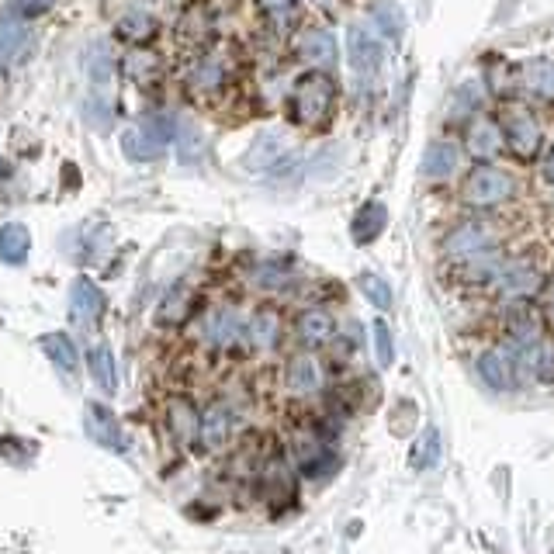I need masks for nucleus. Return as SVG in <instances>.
Segmentation results:
<instances>
[{
    "instance_id": "obj_10",
    "label": "nucleus",
    "mask_w": 554,
    "mask_h": 554,
    "mask_svg": "<svg viewBox=\"0 0 554 554\" xmlns=\"http://www.w3.org/2000/svg\"><path fill=\"white\" fill-rule=\"evenodd\" d=\"M104 312V291L97 288L91 277H77L70 288V319L77 326H94Z\"/></svg>"
},
{
    "instance_id": "obj_14",
    "label": "nucleus",
    "mask_w": 554,
    "mask_h": 554,
    "mask_svg": "<svg viewBox=\"0 0 554 554\" xmlns=\"http://www.w3.org/2000/svg\"><path fill=\"white\" fill-rule=\"evenodd\" d=\"M478 374H482V381L489 388H496V392H509L513 381H516L513 354H509V350H485V354L478 357Z\"/></svg>"
},
{
    "instance_id": "obj_40",
    "label": "nucleus",
    "mask_w": 554,
    "mask_h": 554,
    "mask_svg": "<svg viewBox=\"0 0 554 554\" xmlns=\"http://www.w3.org/2000/svg\"><path fill=\"white\" fill-rule=\"evenodd\" d=\"M87 122H91L97 132L111 129V111H108V104H104L101 97H91V101H87Z\"/></svg>"
},
{
    "instance_id": "obj_13",
    "label": "nucleus",
    "mask_w": 554,
    "mask_h": 554,
    "mask_svg": "<svg viewBox=\"0 0 554 554\" xmlns=\"http://www.w3.org/2000/svg\"><path fill=\"white\" fill-rule=\"evenodd\" d=\"M84 426H87V437H91L94 444L111 447V451H118V447H122V430H118V419H115V413H111L108 406H101V402H91V406H87Z\"/></svg>"
},
{
    "instance_id": "obj_30",
    "label": "nucleus",
    "mask_w": 554,
    "mask_h": 554,
    "mask_svg": "<svg viewBox=\"0 0 554 554\" xmlns=\"http://www.w3.org/2000/svg\"><path fill=\"white\" fill-rule=\"evenodd\" d=\"M523 84L537 97H554V59H530L523 66Z\"/></svg>"
},
{
    "instance_id": "obj_9",
    "label": "nucleus",
    "mask_w": 554,
    "mask_h": 554,
    "mask_svg": "<svg viewBox=\"0 0 554 554\" xmlns=\"http://www.w3.org/2000/svg\"><path fill=\"white\" fill-rule=\"evenodd\" d=\"M177 35H181V42L187 46H208V42L215 39V11L208 4H201V0H194V4H187L181 11V21H177Z\"/></svg>"
},
{
    "instance_id": "obj_33",
    "label": "nucleus",
    "mask_w": 554,
    "mask_h": 554,
    "mask_svg": "<svg viewBox=\"0 0 554 554\" xmlns=\"http://www.w3.org/2000/svg\"><path fill=\"white\" fill-rule=\"evenodd\" d=\"M25 46H28V28L14 18L0 21V59H14Z\"/></svg>"
},
{
    "instance_id": "obj_17",
    "label": "nucleus",
    "mask_w": 554,
    "mask_h": 554,
    "mask_svg": "<svg viewBox=\"0 0 554 554\" xmlns=\"http://www.w3.org/2000/svg\"><path fill=\"white\" fill-rule=\"evenodd\" d=\"M288 388L295 395H316L323 388V364L312 354H298L288 361Z\"/></svg>"
},
{
    "instance_id": "obj_4",
    "label": "nucleus",
    "mask_w": 554,
    "mask_h": 554,
    "mask_svg": "<svg viewBox=\"0 0 554 554\" xmlns=\"http://www.w3.org/2000/svg\"><path fill=\"white\" fill-rule=\"evenodd\" d=\"M496 288H499V295L509 298V302H527V298H534L537 291L544 288V271H541V264H537L534 253L506 260L503 274L496 277Z\"/></svg>"
},
{
    "instance_id": "obj_7",
    "label": "nucleus",
    "mask_w": 554,
    "mask_h": 554,
    "mask_svg": "<svg viewBox=\"0 0 554 554\" xmlns=\"http://www.w3.org/2000/svg\"><path fill=\"white\" fill-rule=\"evenodd\" d=\"M232 426H236V413L226 402H212V406L201 413L198 419V440L205 451H222L232 437Z\"/></svg>"
},
{
    "instance_id": "obj_16",
    "label": "nucleus",
    "mask_w": 554,
    "mask_h": 554,
    "mask_svg": "<svg viewBox=\"0 0 554 554\" xmlns=\"http://www.w3.org/2000/svg\"><path fill=\"white\" fill-rule=\"evenodd\" d=\"M205 340L212 347H236L243 340V319H239L236 309H215L205 323Z\"/></svg>"
},
{
    "instance_id": "obj_27",
    "label": "nucleus",
    "mask_w": 554,
    "mask_h": 554,
    "mask_svg": "<svg viewBox=\"0 0 554 554\" xmlns=\"http://www.w3.org/2000/svg\"><path fill=\"white\" fill-rule=\"evenodd\" d=\"M87 368H91V378L97 381V388H104V392H118L115 357H111V350L104 347V343L91 347V354H87Z\"/></svg>"
},
{
    "instance_id": "obj_37",
    "label": "nucleus",
    "mask_w": 554,
    "mask_h": 554,
    "mask_svg": "<svg viewBox=\"0 0 554 554\" xmlns=\"http://www.w3.org/2000/svg\"><path fill=\"white\" fill-rule=\"evenodd\" d=\"M257 4H260V11H264L277 28H288L291 21H295L298 0H257Z\"/></svg>"
},
{
    "instance_id": "obj_22",
    "label": "nucleus",
    "mask_w": 554,
    "mask_h": 554,
    "mask_svg": "<svg viewBox=\"0 0 554 554\" xmlns=\"http://www.w3.org/2000/svg\"><path fill=\"white\" fill-rule=\"evenodd\" d=\"M153 35H156V18L146 11H129L115 25V39L125 42V46H146Z\"/></svg>"
},
{
    "instance_id": "obj_23",
    "label": "nucleus",
    "mask_w": 554,
    "mask_h": 554,
    "mask_svg": "<svg viewBox=\"0 0 554 554\" xmlns=\"http://www.w3.org/2000/svg\"><path fill=\"white\" fill-rule=\"evenodd\" d=\"M122 66H125V73H129L132 84H139L142 91H146V87H153L156 80H160V73H163L160 56H156V52H149V49H136V52H129Z\"/></svg>"
},
{
    "instance_id": "obj_2",
    "label": "nucleus",
    "mask_w": 554,
    "mask_h": 554,
    "mask_svg": "<svg viewBox=\"0 0 554 554\" xmlns=\"http://www.w3.org/2000/svg\"><path fill=\"white\" fill-rule=\"evenodd\" d=\"M516 194V177L503 167H492V163H478L461 187V205L485 212V208H496L509 201Z\"/></svg>"
},
{
    "instance_id": "obj_42",
    "label": "nucleus",
    "mask_w": 554,
    "mask_h": 554,
    "mask_svg": "<svg viewBox=\"0 0 554 554\" xmlns=\"http://www.w3.org/2000/svg\"><path fill=\"white\" fill-rule=\"evenodd\" d=\"M284 281H288V271L284 267H260L257 271V284L260 288H284Z\"/></svg>"
},
{
    "instance_id": "obj_5",
    "label": "nucleus",
    "mask_w": 554,
    "mask_h": 554,
    "mask_svg": "<svg viewBox=\"0 0 554 554\" xmlns=\"http://www.w3.org/2000/svg\"><path fill=\"white\" fill-rule=\"evenodd\" d=\"M347 59H350V70H354V77L361 80V84H371L374 77L381 73V59H385V52H381V42L374 39L364 25H350L347 32Z\"/></svg>"
},
{
    "instance_id": "obj_31",
    "label": "nucleus",
    "mask_w": 554,
    "mask_h": 554,
    "mask_svg": "<svg viewBox=\"0 0 554 554\" xmlns=\"http://www.w3.org/2000/svg\"><path fill=\"white\" fill-rule=\"evenodd\" d=\"M122 146H125V156H129V160H136V163L160 160V156L167 153V149H163L160 142H153L142 129L125 132V136H122Z\"/></svg>"
},
{
    "instance_id": "obj_35",
    "label": "nucleus",
    "mask_w": 554,
    "mask_h": 554,
    "mask_svg": "<svg viewBox=\"0 0 554 554\" xmlns=\"http://www.w3.org/2000/svg\"><path fill=\"white\" fill-rule=\"evenodd\" d=\"M357 288L364 291V298L374 305V309H388L392 305V288H388V281L385 277H378V274H361L357 277Z\"/></svg>"
},
{
    "instance_id": "obj_39",
    "label": "nucleus",
    "mask_w": 554,
    "mask_h": 554,
    "mask_svg": "<svg viewBox=\"0 0 554 554\" xmlns=\"http://www.w3.org/2000/svg\"><path fill=\"white\" fill-rule=\"evenodd\" d=\"M177 136H181L184 163H194L201 156V149H205V139H201V132L194 129V125H184V129H177Z\"/></svg>"
},
{
    "instance_id": "obj_19",
    "label": "nucleus",
    "mask_w": 554,
    "mask_h": 554,
    "mask_svg": "<svg viewBox=\"0 0 554 554\" xmlns=\"http://www.w3.org/2000/svg\"><path fill=\"white\" fill-rule=\"evenodd\" d=\"M295 329H298V340H302L305 347H323V343L333 340L336 323L326 309H305L302 316H298Z\"/></svg>"
},
{
    "instance_id": "obj_1",
    "label": "nucleus",
    "mask_w": 554,
    "mask_h": 554,
    "mask_svg": "<svg viewBox=\"0 0 554 554\" xmlns=\"http://www.w3.org/2000/svg\"><path fill=\"white\" fill-rule=\"evenodd\" d=\"M336 108V84L329 73H305L291 87V122L302 129H323Z\"/></svg>"
},
{
    "instance_id": "obj_28",
    "label": "nucleus",
    "mask_w": 554,
    "mask_h": 554,
    "mask_svg": "<svg viewBox=\"0 0 554 554\" xmlns=\"http://www.w3.org/2000/svg\"><path fill=\"white\" fill-rule=\"evenodd\" d=\"M187 84H191L194 94H212L226 84V70H222L219 59H201L191 70V77H187Z\"/></svg>"
},
{
    "instance_id": "obj_21",
    "label": "nucleus",
    "mask_w": 554,
    "mask_h": 554,
    "mask_svg": "<svg viewBox=\"0 0 554 554\" xmlns=\"http://www.w3.org/2000/svg\"><path fill=\"white\" fill-rule=\"evenodd\" d=\"M28 250H32V232L21 222H7L0 229V260L11 267H21L28 260Z\"/></svg>"
},
{
    "instance_id": "obj_38",
    "label": "nucleus",
    "mask_w": 554,
    "mask_h": 554,
    "mask_svg": "<svg viewBox=\"0 0 554 554\" xmlns=\"http://www.w3.org/2000/svg\"><path fill=\"white\" fill-rule=\"evenodd\" d=\"M374 21H378V28L388 35V39H399V35H402L399 7H392V4H378V7H374Z\"/></svg>"
},
{
    "instance_id": "obj_6",
    "label": "nucleus",
    "mask_w": 554,
    "mask_h": 554,
    "mask_svg": "<svg viewBox=\"0 0 554 554\" xmlns=\"http://www.w3.org/2000/svg\"><path fill=\"white\" fill-rule=\"evenodd\" d=\"M489 246H496V232H492L489 222H482V219L461 222V226H454L444 239V253L454 260H464L478 250H489Z\"/></svg>"
},
{
    "instance_id": "obj_34",
    "label": "nucleus",
    "mask_w": 554,
    "mask_h": 554,
    "mask_svg": "<svg viewBox=\"0 0 554 554\" xmlns=\"http://www.w3.org/2000/svg\"><path fill=\"white\" fill-rule=\"evenodd\" d=\"M111 73H115V59H111V49L104 42H94L91 52H87V77L94 84H108Z\"/></svg>"
},
{
    "instance_id": "obj_18",
    "label": "nucleus",
    "mask_w": 554,
    "mask_h": 554,
    "mask_svg": "<svg viewBox=\"0 0 554 554\" xmlns=\"http://www.w3.org/2000/svg\"><path fill=\"white\" fill-rule=\"evenodd\" d=\"M298 56H302L309 66H316V70H329V66L336 63L333 35L323 32V28H309V32H302V39H298Z\"/></svg>"
},
{
    "instance_id": "obj_29",
    "label": "nucleus",
    "mask_w": 554,
    "mask_h": 554,
    "mask_svg": "<svg viewBox=\"0 0 554 554\" xmlns=\"http://www.w3.org/2000/svg\"><path fill=\"white\" fill-rule=\"evenodd\" d=\"M187 312H191V291H187L184 284H177V288L160 302L156 323H160V326H177V323H184V319H187Z\"/></svg>"
},
{
    "instance_id": "obj_32",
    "label": "nucleus",
    "mask_w": 554,
    "mask_h": 554,
    "mask_svg": "<svg viewBox=\"0 0 554 554\" xmlns=\"http://www.w3.org/2000/svg\"><path fill=\"white\" fill-rule=\"evenodd\" d=\"M277 333H281V323H277V312L260 309L250 323V340L257 343L260 350H271L277 343Z\"/></svg>"
},
{
    "instance_id": "obj_44",
    "label": "nucleus",
    "mask_w": 554,
    "mask_h": 554,
    "mask_svg": "<svg viewBox=\"0 0 554 554\" xmlns=\"http://www.w3.org/2000/svg\"><path fill=\"white\" fill-rule=\"evenodd\" d=\"M4 170H7V163H4V156H0V174H4Z\"/></svg>"
},
{
    "instance_id": "obj_20",
    "label": "nucleus",
    "mask_w": 554,
    "mask_h": 554,
    "mask_svg": "<svg viewBox=\"0 0 554 554\" xmlns=\"http://www.w3.org/2000/svg\"><path fill=\"white\" fill-rule=\"evenodd\" d=\"M284 149H288V142H284L281 132H274V129L260 132V136L253 139L250 153H246V167H250V170H267V167H274V163L284 156Z\"/></svg>"
},
{
    "instance_id": "obj_8",
    "label": "nucleus",
    "mask_w": 554,
    "mask_h": 554,
    "mask_svg": "<svg viewBox=\"0 0 554 554\" xmlns=\"http://www.w3.org/2000/svg\"><path fill=\"white\" fill-rule=\"evenodd\" d=\"M506 139H503V125L489 122V118H475L468 125V136H464V153L475 156L478 163H492L503 153Z\"/></svg>"
},
{
    "instance_id": "obj_26",
    "label": "nucleus",
    "mask_w": 554,
    "mask_h": 554,
    "mask_svg": "<svg viewBox=\"0 0 554 554\" xmlns=\"http://www.w3.org/2000/svg\"><path fill=\"white\" fill-rule=\"evenodd\" d=\"M39 347L46 350V357L59 371H66V374L77 371V347H73V340L66 333H46L39 340Z\"/></svg>"
},
{
    "instance_id": "obj_41",
    "label": "nucleus",
    "mask_w": 554,
    "mask_h": 554,
    "mask_svg": "<svg viewBox=\"0 0 554 554\" xmlns=\"http://www.w3.org/2000/svg\"><path fill=\"white\" fill-rule=\"evenodd\" d=\"M56 0H11V11L21 14V18H42Z\"/></svg>"
},
{
    "instance_id": "obj_43",
    "label": "nucleus",
    "mask_w": 554,
    "mask_h": 554,
    "mask_svg": "<svg viewBox=\"0 0 554 554\" xmlns=\"http://www.w3.org/2000/svg\"><path fill=\"white\" fill-rule=\"evenodd\" d=\"M541 177L554 187V146H551V153L544 156V167H541Z\"/></svg>"
},
{
    "instance_id": "obj_15",
    "label": "nucleus",
    "mask_w": 554,
    "mask_h": 554,
    "mask_svg": "<svg viewBox=\"0 0 554 554\" xmlns=\"http://www.w3.org/2000/svg\"><path fill=\"white\" fill-rule=\"evenodd\" d=\"M385 226H388L385 205H381V201H364V205L357 208L354 219H350V236H354V243L368 246L385 232Z\"/></svg>"
},
{
    "instance_id": "obj_36",
    "label": "nucleus",
    "mask_w": 554,
    "mask_h": 554,
    "mask_svg": "<svg viewBox=\"0 0 554 554\" xmlns=\"http://www.w3.org/2000/svg\"><path fill=\"white\" fill-rule=\"evenodd\" d=\"M374 354H378V364L381 368H388V364L395 361V343H392V329H388V323L385 319H378L374 323Z\"/></svg>"
},
{
    "instance_id": "obj_3",
    "label": "nucleus",
    "mask_w": 554,
    "mask_h": 554,
    "mask_svg": "<svg viewBox=\"0 0 554 554\" xmlns=\"http://www.w3.org/2000/svg\"><path fill=\"white\" fill-rule=\"evenodd\" d=\"M503 139L506 146L513 149L520 160H537L544 149V129L541 122H537V115L530 108H523V104H516V108L506 111V122H503Z\"/></svg>"
},
{
    "instance_id": "obj_45",
    "label": "nucleus",
    "mask_w": 554,
    "mask_h": 554,
    "mask_svg": "<svg viewBox=\"0 0 554 554\" xmlns=\"http://www.w3.org/2000/svg\"><path fill=\"white\" fill-rule=\"evenodd\" d=\"M316 4H333V0H316Z\"/></svg>"
},
{
    "instance_id": "obj_11",
    "label": "nucleus",
    "mask_w": 554,
    "mask_h": 554,
    "mask_svg": "<svg viewBox=\"0 0 554 554\" xmlns=\"http://www.w3.org/2000/svg\"><path fill=\"white\" fill-rule=\"evenodd\" d=\"M461 163V146L458 142H433L430 149H426L423 163H419V174L426 177V181H447V177H454V170H458Z\"/></svg>"
},
{
    "instance_id": "obj_25",
    "label": "nucleus",
    "mask_w": 554,
    "mask_h": 554,
    "mask_svg": "<svg viewBox=\"0 0 554 554\" xmlns=\"http://www.w3.org/2000/svg\"><path fill=\"white\" fill-rule=\"evenodd\" d=\"M167 419H170V433H174L177 444H191V440H198V419H201V413L187 399L170 402V416Z\"/></svg>"
},
{
    "instance_id": "obj_12",
    "label": "nucleus",
    "mask_w": 554,
    "mask_h": 554,
    "mask_svg": "<svg viewBox=\"0 0 554 554\" xmlns=\"http://www.w3.org/2000/svg\"><path fill=\"white\" fill-rule=\"evenodd\" d=\"M503 253L496 250V246H489V250H478V253H471V257H464L458 260V267H461V277L468 284H496V277L503 274Z\"/></svg>"
},
{
    "instance_id": "obj_24",
    "label": "nucleus",
    "mask_w": 554,
    "mask_h": 554,
    "mask_svg": "<svg viewBox=\"0 0 554 554\" xmlns=\"http://www.w3.org/2000/svg\"><path fill=\"white\" fill-rule=\"evenodd\" d=\"M520 361L527 364L530 371H534L537 381L551 385V381H554V340H548V336L534 340V343H530V347L520 354Z\"/></svg>"
}]
</instances>
